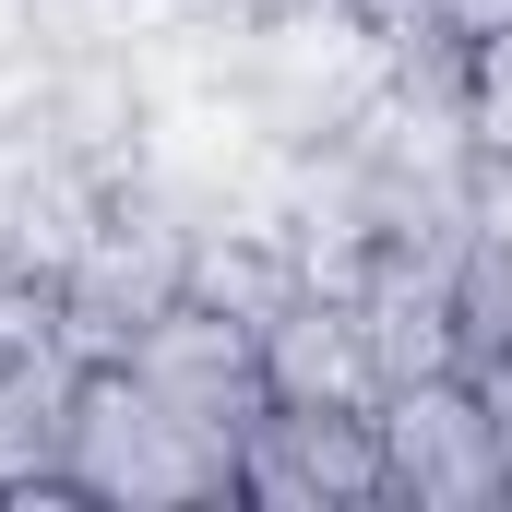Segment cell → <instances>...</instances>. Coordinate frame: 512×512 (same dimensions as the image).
Instances as JSON below:
<instances>
[{
	"label": "cell",
	"instance_id": "cell-4",
	"mask_svg": "<svg viewBox=\"0 0 512 512\" xmlns=\"http://www.w3.org/2000/svg\"><path fill=\"white\" fill-rule=\"evenodd\" d=\"M382 465L405 512H501L512 465H501V417L465 370H429V382L382 393Z\"/></svg>",
	"mask_w": 512,
	"mask_h": 512
},
{
	"label": "cell",
	"instance_id": "cell-2",
	"mask_svg": "<svg viewBox=\"0 0 512 512\" xmlns=\"http://www.w3.org/2000/svg\"><path fill=\"white\" fill-rule=\"evenodd\" d=\"M191 286V215L131 167L120 191H108V227L72 251V274H60V346L72 358H131V334L167 310Z\"/></svg>",
	"mask_w": 512,
	"mask_h": 512
},
{
	"label": "cell",
	"instance_id": "cell-6",
	"mask_svg": "<svg viewBox=\"0 0 512 512\" xmlns=\"http://www.w3.org/2000/svg\"><path fill=\"white\" fill-rule=\"evenodd\" d=\"M453 262H465V251H370V274L346 286V310H358V334H370L382 393H393V382H429V370H465Z\"/></svg>",
	"mask_w": 512,
	"mask_h": 512
},
{
	"label": "cell",
	"instance_id": "cell-9",
	"mask_svg": "<svg viewBox=\"0 0 512 512\" xmlns=\"http://www.w3.org/2000/svg\"><path fill=\"white\" fill-rule=\"evenodd\" d=\"M262 382H274V405H382V370H370L358 310L322 298V286H298L262 322Z\"/></svg>",
	"mask_w": 512,
	"mask_h": 512
},
{
	"label": "cell",
	"instance_id": "cell-7",
	"mask_svg": "<svg viewBox=\"0 0 512 512\" xmlns=\"http://www.w3.org/2000/svg\"><path fill=\"white\" fill-rule=\"evenodd\" d=\"M108 191H120V179L72 167V155H48V143L0 155V262H12V274H36V286H60L72 251L108 227Z\"/></svg>",
	"mask_w": 512,
	"mask_h": 512
},
{
	"label": "cell",
	"instance_id": "cell-1",
	"mask_svg": "<svg viewBox=\"0 0 512 512\" xmlns=\"http://www.w3.org/2000/svg\"><path fill=\"white\" fill-rule=\"evenodd\" d=\"M60 477H72L84 512H203V501H239V441L155 405L131 382V358H84Z\"/></svg>",
	"mask_w": 512,
	"mask_h": 512
},
{
	"label": "cell",
	"instance_id": "cell-3",
	"mask_svg": "<svg viewBox=\"0 0 512 512\" xmlns=\"http://www.w3.org/2000/svg\"><path fill=\"white\" fill-rule=\"evenodd\" d=\"M239 501L262 512H382V405H262L239 441Z\"/></svg>",
	"mask_w": 512,
	"mask_h": 512
},
{
	"label": "cell",
	"instance_id": "cell-5",
	"mask_svg": "<svg viewBox=\"0 0 512 512\" xmlns=\"http://www.w3.org/2000/svg\"><path fill=\"white\" fill-rule=\"evenodd\" d=\"M131 382L155 393V405H179L191 429H227V441H251V417L274 405V382H262V322L215 310V298H167L131 334Z\"/></svg>",
	"mask_w": 512,
	"mask_h": 512
},
{
	"label": "cell",
	"instance_id": "cell-8",
	"mask_svg": "<svg viewBox=\"0 0 512 512\" xmlns=\"http://www.w3.org/2000/svg\"><path fill=\"white\" fill-rule=\"evenodd\" d=\"M72 382H84V358H72L60 334L0 358V501H72V477H60Z\"/></svg>",
	"mask_w": 512,
	"mask_h": 512
},
{
	"label": "cell",
	"instance_id": "cell-11",
	"mask_svg": "<svg viewBox=\"0 0 512 512\" xmlns=\"http://www.w3.org/2000/svg\"><path fill=\"white\" fill-rule=\"evenodd\" d=\"M453 24H465V48L477 36H512V0H453Z\"/></svg>",
	"mask_w": 512,
	"mask_h": 512
},
{
	"label": "cell",
	"instance_id": "cell-10",
	"mask_svg": "<svg viewBox=\"0 0 512 512\" xmlns=\"http://www.w3.org/2000/svg\"><path fill=\"white\" fill-rule=\"evenodd\" d=\"M465 143H477V167H512V36L465 48Z\"/></svg>",
	"mask_w": 512,
	"mask_h": 512
}]
</instances>
